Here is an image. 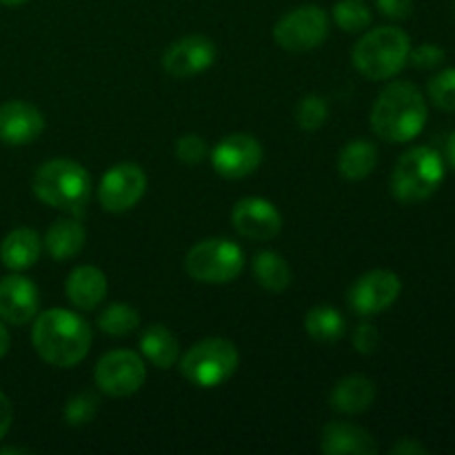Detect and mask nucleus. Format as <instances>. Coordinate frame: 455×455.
<instances>
[{
    "label": "nucleus",
    "instance_id": "nucleus-31",
    "mask_svg": "<svg viewBox=\"0 0 455 455\" xmlns=\"http://www.w3.org/2000/svg\"><path fill=\"white\" fill-rule=\"evenodd\" d=\"M447 60V52H444L440 44L435 43H422L418 44V47H413L411 52H409V60L411 62L416 69H422V71H429V69H438L443 62Z\"/></svg>",
    "mask_w": 455,
    "mask_h": 455
},
{
    "label": "nucleus",
    "instance_id": "nucleus-9",
    "mask_svg": "<svg viewBox=\"0 0 455 455\" xmlns=\"http://www.w3.org/2000/svg\"><path fill=\"white\" fill-rule=\"evenodd\" d=\"M98 389L111 398H129L138 394L147 380L145 360L129 349H114L98 360L93 369Z\"/></svg>",
    "mask_w": 455,
    "mask_h": 455
},
{
    "label": "nucleus",
    "instance_id": "nucleus-16",
    "mask_svg": "<svg viewBox=\"0 0 455 455\" xmlns=\"http://www.w3.org/2000/svg\"><path fill=\"white\" fill-rule=\"evenodd\" d=\"M44 132V116L36 105L9 100L0 105V140L7 145H29Z\"/></svg>",
    "mask_w": 455,
    "mask_h": 455
},
{
    "label": "nucleus",
    "instance_id": "nucleus-39",
    "mask_svg": "<svg viewBox=\"0 0 455 455\" xmlns=\"http://www.w3.org/2000/svg\"><path fill=\"white\" fill-rule=\"evenodd\" d=\"M4 453H29L27 449H18V447H7V449H0V455Z\"/></svg>",
    "mask_w": 455,
    "mask_h": 455
},
{
    "label": "nucleus",
    "instance_id": "nucleus-37",
    "mask_svg": "<svg viewBox=\"0 0 455 455\" xmlns=\"http://www.w3.org/2000/svg\"><path fill=\"white\" fill-rule=\"evenodd\" d=\"M9 345H12V338H9L7 327H4L3 320H0V358H4V355H7Z\"/></svg>",
    "mask_w": 455,
    "mask_h": 455
},
{
    "label": "nucleus",
    "instance_id": "nucleus-24",
    "mask_svg": "<svg viewBox=\"0 0 455 455\" xmlns=\"http://www.w3.org/2000/svg\"><path fill=\"white\" fill-rule=\"evenodd\" d=\"M251 271L256 283L260 284L265 291L269 293H280L291 284V267L284 260L280 253L275 251H258L256 258L251 262Z\"/></svg>",
    "mask_w": 455,
    "mask_h": 455
},
{
    "label": "nucleus",
    "instance_id": "nucleus-36",
    "mask_svg": "<svg viewBox=\"0 0 455 455\" xmlns=\"http://www.w3.org/2000/svg\"><path fill=\"white\" fill-rule=\"evenodd\" d=\"M12 422H13V407H12V400L0 391V440L9 434L12 429Z\"/></svg>",
    "mask_w": 455,
    "mask_h": 455
},
{
    "label": "nucleus",
    "instance_id": "nucleus-4",
    "mask_svg": "<svg viewBox=\"0 0 455 455\" xmlns=\"http://www.w3.org/2000/svg\"><path fill=\"white\" fill-rule=\"evenodd\" d=\"M411 52V38L400 27H376L355 43L351 60L367 80H389L404 69Z\"/></svg>",
    "mask_w": 455,
    "mask_h": 455
},
{
    "label": "nucleus",
    "instance_id": "nucleus-22",
    "mask_svg": "<svg viewBox=\"0 0 455 455\" xmlns=\"http://www.w3.org/2000/svg\"><path fill=\"white\" fill-rule=\"evenodd\" d=\"M140 354L154 367L167 371V369H172L178 363L180 345H178L176 336L164 324H151L140 336Z\"/></svg>",
    "mask_w": 455,
    "mask_h": 455
},
{
    "label": "nucleus",
    "instance_id": "nucleus-6",
    "mask_svg": "<svg viewBox=\"0 0 455 455\" xmlns=\"http://www.w3.org/2000/svg\"><path fill=\"white\" fill-rule=\"evenodd\" d=\"M240 364L238 347L227 338H204L180 360V371L191 385L213 389L229 380Z\"/></svg>",
    "mask_w": 455,
    "mask_h": 455
},
{
    "label": "nucleus",
    "instance_id": "nucleus-14",
    "mask_svg": "<svg viewBox=\"0 0 455 455\" xmlns=\"http://www.w3.org/2000/svg\"><path fill=\"white\" fill-rule=\"evenodd\" d=\"M216 62V44L207 36H185L167 47L163 56V69L172 78H191Z\"/></svg>",
    "mask_w": 455,
    "mask_h": 455
},
{
    "label": "nucleus",
    "instance_id": "nucleus-35",
    "mask_svg": "<svg viewBox=\"0 0 455 455\" xmlns=\"http://www.w3.org/2000/svg\"><path fill=\"white\" fill-rule=\"evenodd\" d=\"M391 453L394 455H427L429 453V449H427L422 443H418V440L403 438V440H398L394 447H391Z\"/></svg>",
    "mask_w": 455,
    "mask_h": 455
},
{
    "label": "nucleus",
    "instance_id": "nucleus-5",
    "mask_svg": "<svg viewBox=\"0 0 455 455\" xmlns=\"http://www.w3.org/2000/svg\"><path fill=\"white\" fill-rule=\"evenodd\" d=\"M444 180V160L431 147L404 151L391 172V194L398 203L416 204L431 198Z\"/></svg>",
    "mask_w": 455,
    "mask_h": 455
},
{
    "label": "nucleus",
    "instance_id": "nucleus-7",
    "mask_svg": "<svg viewBox=\"0 0 455 455\" xmlns=\"http://www.w3.org/2000/svg\"><path fill=\"white\" fill-rule=\"evenodd\" d=\"M244 269V251L229 238H207L196 243L185 256L189 278L203 284L234 283Z\"/></svg>",
    "mask_w": 455,
    "mask_h": 455
},
{
    "label": "nucleus",
    "instance_id": "nucleus-11",
    "mask_svg": "<svg viewBox=\"0 0 455 455\" xmlns=\"http://www.w3.org/2000/svg\"><path fill=\"white\" fill-rule=\"evenodd\" d=\"M147 191V176L133 163H120L107 169L98 185V203L109 213H124L136 207Z\"/></svg>",
    "mask_w": 455,
    "mask_h": 455
},
{
    "label": "nucleus",
    "instance_id": "nucleus-3",
    "mask_svg": "<svg viewBox=\"0 0 455 455\" xmlns=\"http://www.w3.org/2000/svg\"><path fill=\"white\" fill-rule=\"evenodd\" d=\"M31 189L40 203L80 218L92 198V178L76 160L53 158L36 169Z\"/></svg>",
    "mask_w": 455,
    "mask_h": 455
},
{
    "label": "nucleus",
    "instance_id": "nucleus-17",
    "mask_svg": "<svg viewBox=\"0 0 455 455\" xmlns=\"http://www.w3.org/2000/svg\"><path fill=\"white\" fill-rule=\"evenodd\" d=\"M324 455H376L378 443L367 429L351 422H329L320 435Z\"/></svg>",
    "mask_w": 455,
    "mask_h": 455
},
{
    "label": "nucleus",
    "instance_id": "nucleus-28",
    "mask_svg": "<svg viewBox=\"0 0 455 455\" xmlns=\"http://www.w3.org/2000/svg\"><path fill=\"white\" fill-rule=\"evenodd\" d=\"M98 409H100V398L92 391H80L74 398L67 400L62 416H65L67 425L83 427L98 416Z\"/></svg>",
    "mask_w": 455,
    "mask_h": 455
},
{
    "label": "nucleus",
    "instance_id": "nucleus-26",
    "mask_svg": "<svg viewBox=\"0 0 455 455\" xmlns=\"http://www.w3.org/2000/svg\"><path fill=\"white\" fill-rule=\"evenodd\" d=\"M98 327L100 331H105L107 336L114 338H124L132 336L138 327H140V315L127 302H114V305L105 307V309L98 314Z\"/></svg>",
    "mask_w": 455,
    "mask_h": 455
},
{
    "label": "nucleus",
    "instance_id": "nucleus-34",
    "mask_svg": "<svg viewBox=\"0 0 455 455\" xmlns=\"http://www.w3.org/2000/svg\"><path fill=\"white\" fill-rule=\"evenodd\" d=\"M376 7L391 20H407L413 12V0H376Z\"/></svg>",
    "mask_w": 455,
    "mask_h": 455
},
{
    "label": "nucleus",
    "instance_id": "nucleus-27",
    "mask_svg": "<svg viewBox=\"0 0 455 455\" xmlns=\"http://www.w3.org/2000/svg\"><path fill=\"white\" fill-rule=\"evenodd\" d=\"M333 20L345 34H363L371 25V9L364 0H338L333 4Z\"/></svg>",
    "mask_w": 455,
    "mask_h": 455
},
{
    "label": "nucleus",
    "instance_id": "nucleus-10",
    "mask_svg": "<svg viewBox=\"0 0 455 455\" xmlns=\"http://www.w3.org/2000/svg\"><path fill=\"white\" fill-rule=\"evenodd\" d=\"M403 291V280L389 269H371L360 275L347 293L351 311L363 318L378 315L389 309Z\"/></svg>",
    "mask_w": 455,
    "mask_h": 455
},
{
    "label": "nucleus",
    "instance_id": "nucleus-13",
    "mask_svg": "<svg viewBox=\"0 0 455 455\" xmlns=\"http://www.w3.org/2000/svg\"><path fill=\"white\" fill-rule=\"evenodd\" d=\"M231 225L243 238L265 243L274 240L283 231V213L269 200L249 196L235 203L231 212Z\"/></svg>",
    "mask_w": 455,
    "mask_h": 455
},
{
    "label": "nucleus",
    "instance_id": "nucleus-40",
    "mask_svg": "<svg viewBox=\"0 0 455 455\" xmlns=\"http://www.w3.org/2000/svg\"><path fill=\"white\" fill-rule=\"evenodd\" d=\"M27 0H0V4H7V7H18V4H25Z\"/></svg>",
    "mask_w": 455,
    "mask_h": 455
},
{
    "label": "nucleus",
    "instance_id": "nucleus-30",
    "mask_svg": "<svg viewBox=\"0 0 455 455\" xmlns=\"http://www.w3.org/2000/svg\"><path fill=\"white\" fill-rule=\"evenodd\" d=\"M427 92H429V100L438 109L455 114V67H449V69L435 74L427 84Z\"/></svg>",
    "mask_w": 455,
    "mask_h": 455
},
{
    "label": "nucleus",
    "instance_id": "nucleus-2",
    "mask_svg": "<svg viewBox=\"0 0 455 455\" xmlns=\"http://www.w3.org/2000/svg\"><path fill=\"white\" fill-rule=\"evenodd\" d=\"M427 100L416 84L407 80L387 84L371 107V129L378 138L394 145L411 142L427 124Z\"/></svg>",
    "mask_w": 455,
    "mask_h": 455
},
{
    "label": "nucleus",
    "instance_id": "nucleus-29",
    "mask_svg": "<svg viewBox=\"0 0 455 455\" xmlns=\"http://www.w3.org/2000/svg\"><path fill=\"white\" fill-rule=\"evenodd\" d=\"M329 118V105L323 96H309L302 98L296 107V123L302 132H318Z\"/></svg>",
    "mask_w": 455,
    "mask_h": 455
},
{
    "label": "nucleus",
    "instance_id": "nucleus-23",
    "mask_svg": "<svg viewBox=\"0 0 455 455\" xmlns=\"http://www.w3.org/2000/svg\"><path fill=\"white\" fill-rule=\"evenodd\" d=\"M378 164V149L369 140H351L338 156V172L345 180L360 182L373 173Z\"/></svg>",
    "mask_w": 455,
    "mask_h": 455
},
{
    "label": "nucleus",
    "instance_id": "nucleus-15",
    "mask_svg": "<svg viewBox=\"0 0 455 455\" xmlns=\"http://www.w3.org/2000/svg\"><path fill=\"white\" fill-rule=\"evenodd\" d=\"M38 287L29 278L13 274L0 280V320L20 327L38 315Z\"/></svg>",
    "mask_w": 455,
    "mask_h": 455
},
{
    "label": "nucleus",
    "instance_id": "nucleus-20",
    "mask_svg": "<svg viewBox=\"0 0 455 455\" xmlns=\"http://www.w3.org/2000/svg\"><path fill=\"white\" fill-rule=\"evenodd\" d=\"M43 253V240L29 227H18L4 235L0 244V260L4 267L13 271H25L40 260Z\"/></svg>",
    "mask_w": 455,
    "mask_h": 455
},
{
    "label": "nucleus",
    "instance_id": "nucleus-12",
    "mask_svg": "<svg viewBox=\"0 0 455 455\" xmlns=\"http://www.w3.org/2000/svg\"><path fill=\"white\" fill-rule=\"evenodd\" d=\"M265 149L251 133H231L222 138L212 151V167L227 180H243L258 172Z\"/></svg>",
    "mask_w": 455,
    "mask_h": 455
},
{
    "label": "nucleus",
    "instance_id": "nucleus-1",
    "mask_svg": "<svg viewBox=\"0 0 455 455\" xmlns=\"http://www.w3.org/2000/svg\"><path fill=\"white\" fill-rule=\"evenodd\" d=\"M31 342L40 358L58 369L83 363L92 347V327L69 309H47L34 318Z\"/></svg>",
    "mask_w": 455,
    "mask_h": 455
},
{
    "label": "nucleus",
    "instance_id": "nucleus-32",
    "mask_svg": "<svg viewBox=\"0 0 455 455\" xmlns=\"http://www.w3.org/2000/svg\"><path fill=\"white\" fill-rule=\"evenodd\" d=\"M176 156L185 164H200L209 156V147L198 133H185L176 142Z\"/></svg>",
    "mask_w": 455,
    "mask_h": 455
},
{
    "label": "nucleus",
    "instance_id": "nucleus-21",
    "mask_svg": "<svg viewBox=\"0 0 455 455\" xmlns=\"http://www.w3.org/2000/svg\"><path fill=\"white\" fill-rule=\"evenodd\" d=\"M376 400V385L364 376H347L338 380L329 395V404L333 411L355 416V413L367 411Z\"/></svg>",
    "mask_w": 455,
    "mask_h": 455
},
{
    "label": "nucleus",
    "instance_id": "nucleus-8",
    "mask_svg": "<svg viewBox=\"0 0 455 455\" xmlns=\"http://www.w3.org/2000/svg\"><path fill=\"white\" fill-rule=\"evenodd\" d=\"M329 13L318 4H302L284 13L274 27V40L284 52L305 53L327 40Z\"/></svg>",
    "mask_w": 455,
    "mask_h": 455
},
{
    "label": "nucleus",
    "instance_id": "nucleus-33",
    "mask_svg": "<svg viewBox=\"0 0 455 455\" xmlns=\"http://www.w3.org/2000/svg\"><path fill=\"white\" fill-rule=\"evenodd\" d=\"M351 342H354L355 351L363 355L376 354L378 347H380V331H378L376 324L363 323L355 327L354 336H351Z\"/></svg>",
    "mask_w": 455,
    "mask_h": 455
},
{
    "label": "nucleus",
    "instance_id": "nucleus-18",
    "mask_svg": "<svg viewBox=\"0 0 455 455\" xmlns=\"http://www.w3.org/2000/svg\"><path fill=\"white\" fill-rule=\"evenodd\" d=\"M65 293L78 311H93L107 296V275L98 267L80 265L69 274Z\"/></svg>",
    "mask_w": 455,
    "mask_h": 455
},
{
    "label": "nucleus",
    "instance_id": "nucleus-25",
    "mask_svg": "<svg viewBox=\"0 0 455 455\" xmlns=\"http://www.w3.org/2000/svg\"><path fill=\"white\" fill-rule=\"evenodd\" d=\"M305 329L311 340L320 342V345H333L340 338H345L347 320L333 307H311L305 315Z\"/></svg>",
    "mask_w": 455,
    "mask_h": 455
},
{
    "label": "nucleus",
    "instance_id": "nucleus-38",
    "mask_svg": "<svg viewBox=\"0 0 455 455\" xmlns=\"http://www.w3.org/2000/svg\"><path fill=\"white\" fill-rule=\"evenodd\" d=\"M447 158H449V164L455 169V132L449 136V140H447Z\"/></svg>",
    "mask_w": 455,
    "mask_h": 455
},
{
    "label": "nucleus",
    "instance_id": "nucleus-19",
    "mask_svg": "<svg viewBox=\"0 0 455 455\" xmlns=\"http://www.w3.org/2000/svg\"><path fill=\"white\" fill-rule=\"evenodd\" d=\"M87 243V231L78 216L74 218H58L44 234V249L56 262H67L78 256Z\"/></svg>",
    "mask_w": 455,
    "mask_h": 455
}]
</instances>
